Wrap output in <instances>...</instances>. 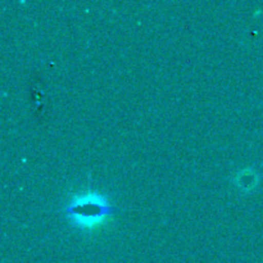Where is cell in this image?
<instances>
[{
	"instance_id": "cell-1",
	"label": "cell",
	"mask_w": 263,
	"mask_h": 263,
	"mask_svg": "<svg viewBox=\"0 0 263 263\" xmlns=\"http://www.w3.org/2000/svg\"><path fill=\"white\" fill-rule=\"evenodd\" d=\"M67 216L72 222L81 229H94L105 218L116 212V208L109 204L104 195L95 192H86L74 195L72 202L67 205Z\"/></svg>"
}]
</instances>
